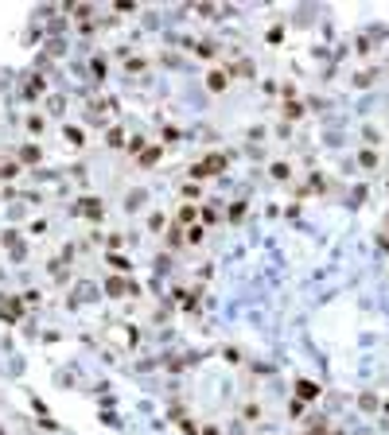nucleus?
Listing matches in <instances>:
<instances>
[{
    "mask_svg": "<svg viewBox=\"0 0 389 435\" xmlns=\"http://www.w3.org/2000/svg\"><path fill=\"white\" fill-rule=\"evenodd\" d=\"M222 167H226V156H207V163H195V179L214 175V171H222Z\"/></svg>",
    "mask_w": 389,
    "mask_h": 435,
    "instance_id": "f257e3e1",
    "label": "nucleus"
},
{
    "mask_svg": "<svg viewBox=\"0 0 389 435\" xmlns=\"http://www.w3.org/2000/svg\"><path fill=\"white\" fill-rule=\"evenodd\" d=\"M315 392H319V388H315L311 381H304V385H300V396H315Z\"/></svg>",
    "mask_w": 389,
    "mask_h": 435,
    "instance_id": "f03ea898",
    "label": "nucleus"
},
{
    "mask_svg": "<svg viewBox=\"0 0 389 435\" xmlns=\"http://www.w3.org/2000/svg\"><path fill=\"white\" fill-rule=\"evenodd\" d=\"M210 86H214V90H222V86H226V74H218V70H214V74H210Z\"/></svg>",
    "mask_w": 389,
    "mask_h": 435,
    "instance_id": "7ed1b4c3",
    "label": "nucleus"
}]
</instances>
